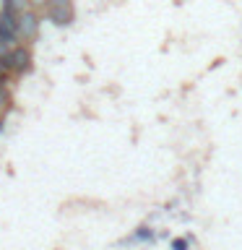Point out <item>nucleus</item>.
<instances>
[{
    "label": "nucleus",
    "instance_id": "nucleus-7",
    "mask_svg": "<svg viewBox=\"0 0 242 250\" xmlns=\"http://www.w3.org/2000/svg\"><path fill=\"white\" fill-rule=\"evenodd\" d=\"M154 237V232L148 229V227H141V229H136V234H133V242H148Z\"/></svg>",
    "mask_w": 242,
    "mask_h": 250
},
{
    "label": "nucleus",
    "instance_id": "nucleus-5",
    "mask_svg": "<svg viewBox=\"0 0 242 250\" xmlns=\"http://www.w3.org/2000/svg\"><path fill=\"white\" fill-rule=\"evenodd\" d=\"M3 11H8V13H13L16 19H19L21 13H26V11H31V3H29V0H3Z\"/></svg>",
    "mask_w": 242,
    "mask_h": 250
},
{
    "label": "nucleus",
    "instance_id": "nucleus-12",
    "mask_svg": "<svg viewBox=\"0 0 242 250\" xmlns=\"http://www.w3.org/2000/svg\"><path fill=\"white\" fill-rule=\"evenodd\" d=\"M3 128H5V120H0V133H3Z\"/></svg>",
    "mask_w": 242,
    "mask_h": 250
},
{
    "label": "nucleus",
    "instance_id": "nucleus-10",
    "mask_svg": "<svg viewBox=\"0 0 242 250\" xmlns=\"http://www.w3.org/2000/svg\"><path fill=\"white\" fill-rule=\"evenodd\" d=\"M190 248V242H187L185 237H180V240H172V250H187Z\"/></svg>",
    "mask_w": 242,
    "mask_h": 250
},
{
    "label": "nucleus",
    "instance_id": "nucleus-1",
    "mask_svg": "<svg viewBox=\"0 0 242 250\" xmlns=\"http://www.w3.org/2000/svg\"><path fill=\"white\" fill-rule=\"evenodd\" d=\"M44 19L52 23V26L65 29L76 21V3L73 0H47V5L42 8Z\"/></svg>",
    "mask_w": 242,
    "mask_h": 250
},
{
    "label": "nucleus",
    "instance_id": "nucleus-9",
    "mask_svg": "<svg viewBox=\"0 0 242 250\" xmlns=\"http://www.w3.org/2000/svg\"><path fill=\"white\" fill-rule=\"evenodd\" d=\"M13 47H19V44H11L8 39H3V37H0V60H5V58H8V52H11Z\"/></svg>",
    "mask_w": 242,
    "mask_h": 250
},
{
    "label": "nucleus",
    "instance_id": "nucleus-11",
    "mask_svg": "<svg viewBox=\"0 0 242 250\" xmlns=\"http://www.w3.org/2000/svg\"><path fill=\"white\" fill-rule=\"evenodd\" d=\"M31 3V8H34V11H42V8L47 5V0H29Z\"/></svg>",
    "mask_w": 242,
    "mask_h": 250
},
{
    "label": "nucleus",
    "instance_id": "nucleus-4",
    "mask_svg": "<svg viewBox=\"0 0 242 250\" xmlns=\"http://www.w3.org/2000/svg\"><path fill=\"white\" fill-rule=\"evenodd\" d=\"M0 37L8 39L11 44H21L19 39V19H16L13 13H8L0 8Z\"/></svg>",
    "mask_w": 242,
    "mask_h": 250
},
{
    "label": "nucleus",
    "instance_id": "nucleus-2",
    "mask_svg": "<svg viewBox=\"0 0 242 250\" xmlns=\"http://www.w3.org/2000/svg\"><path fill=\"white\" fill-rule=\"evenodd\" d=\"M5 62H8V68H11L13 78H21V76L31 73V68H34V55H31V44H19V47H13V50L8 52Z\"/></svg>",
    "mask_w": 242,
    "mask_h": 250
},
{
    "label": "nucleus",
    "instance_id": "nucleus-6",
    "mask_svg": "<svg viewBox=\"0 0 242 250\" xmlns=\"http://www.w3.org/2000/svg\"><path fill=\"white\" fill-rule=\"evenodd\" d=\"M11 107H13L11 89H8V86H0V120H5V115L11 112Z\"/></svg>",
    "mask_w": 242,
    "mask_h": 250
},
{
    "label": "nucleus",
    "instance_id": "nucleus-8",
    "mask_svg": "<svg viewBox=\"0 0 242 250\" xmlns=\"http://www.w3.org/2000/svg\"><path fill=\"white\" fill-rule=\"evenodd\" d=\"M11 78H13V73H11V68H8V62L0 60V83H8Z\"/></svg>",
    "mask_w": 242,
    "mask_h": 250
},
{
    "label": "nucleus",
    "instance_id": "nucleus-3",
    "mask_svg": "<svg viewBox=\"0 0 242 250\" xmlns=\"http://www.w3.org/2000/svg\"><path fill=\"white\" fill-rule=\"evenodd\" d=\"M39 23H42V19H39V13L34 11V8L19 16V39H21V44H31L39 37Z\"/></svg>",
    "mask_w": 242,
    "mask_h": 250
}]
</instances>
